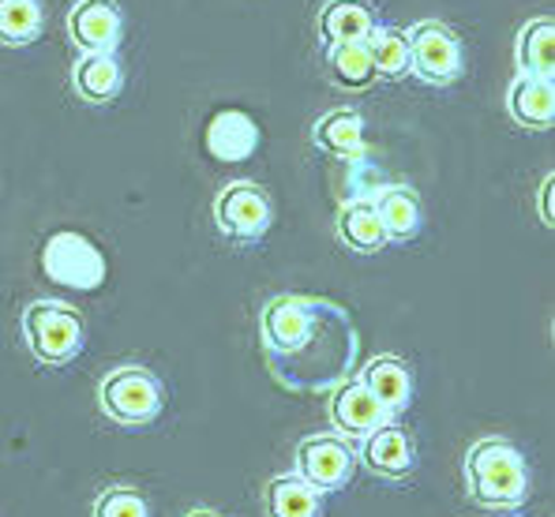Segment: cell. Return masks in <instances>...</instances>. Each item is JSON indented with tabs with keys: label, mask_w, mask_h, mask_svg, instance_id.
<instances>
[{
	"label": "cell",
	"mask_w": 555,
	"mask_h": 517,
	"mask_svg": "<svg viewBox=\"0 0 555 517\" xmlns=\"http://www.w3.org/2000/svg\"><path fill=\"white\" fill-rule=\"evenodd\" d=\"M465 495L485 510H514L526 503L529 465L521 450L507 439H477L462 465Z\"/></svg>",
	"instance_id": "obj_1"
},
{
	"label": "cell",
	"mask_w": 555,
	"mask_h": 517,
	"mask_svg": "<svg viewBox=\"0 0 555 517\" xmlns=\"http://www.w3.org/2000/svg\"><path fill=\"white\" fill-rule=\"evenodd\" d=\"M20 331L27 352L42 367H68L72 360H79L87 341L83 315L68 300H53V297L30 300L23 308Z\"/></svg>",
	"instance_id": "obj_2"
},
{
	"label": "cell",
	"mask_w": 555,
	"mask_h": 517,
	"mask_svg": "<svg viewBox=\"0 0 555 517\" xmlns=\"http://www.w3.org/2000/svg\"><path fill=\"white\" fill-rule=\"evenodd\" d=\"M98 409L120 428H146L166 409V387L143 364H120L98 383Z\"/></svg>",
	"instance_id": "obj_3"
},
{
	"label": "cell",
	"mask_w": 555,
	"mask_h": 517,
	"mask_svg": "<svg viewBox=\"0 0 555 517\" xmlns=\"http://www.w3.org/2000/svg\"><path fill=\"white\" fill-rule=\"evenodd\" d=\"M210 218H215V229L225 241L248 248V244H259L271 233L274 203H271V195L259 184H251V180H230V184L215 195Z\"/></svg>",
	"instance_id": "obj_4"
},
{
	"label": "cell",
	"mask_w": 555,
	"mask_h": 517,
	"mask_svg": "<svg viewBox=\"0 0 555 517\" xmlns=\"http://www.w3.org/2000/svg\"><path fill=\"white\" fill-rule=\"evenodd\" d=\"M410 42V76H416L428 87H451L465 72V49L462 38L447 23L421 20L405 30Z\"/></svg>",
	"instance_id": "obj_5"
},
{
	"label": "cell",
	"mask_w": 555,
	"mask_h": 517,
	"mask_svg": "<svg viewBox=\"0 0 555 517\" xmlns=\"http://www.w3.org/2000/svg\"><path fill=\"white\" fill-rule=\"evenodd\" d=\"M42 274L53 285L91 293L105 282V256L94 241L76 229H56L42 244Z\"/></svg>",
	"instance_id": "obj_6"
},
{
	"label": "cell",
	"mask_w": 555,
	"mask_h": 517,
	"mask_svg": "<svg viewBox=\"0 0 555 517\" xmlns=\"http://www.w3.org/2000/svg\"><path fill=\"white\" fill-rule=\"evenodd\" d=\"M293 473L305 476L320 495H334L341 491L357 473V450L338 431L308 435L300 439L297 454H293Z\"/></svg>",
	"instance_id": "obj_7"
},
{
	"label": "cell",
	"mask_w": 555,
	"mask_h": 517,
	"mask_svg": "<svg viewBox=\"0 0 555 517\" xmlns=\"http://www.w3.org/2000/svg\"><path fill=\"white\" fill-rule=\"evenodd\" d=\"M315 331H320V311H315V300L305 297H274L259 315V338H263L267 357H289L312 341Z\"/></svg>",
	"instance_id": "obj_8"
},
{
	"label": "cell",
	"mask_w": 555,
	"mask_h": 517,
	"mask_svg": "<svg viewBox=\"0 0 555 517\" xmlns=\"http://www.w3.org/2000/svg\"><path fill=\"white\" fill-rule=\"evenodd\" d=\"M64 27L79 53H117L125 38V12L117 0H76Z\"/></svg>",
	"instance_id": "obj_9"
},
{
	"label": "cell",
	"mask_w": 555,
	"mask_h": 517,
	"mask_svg": "<svg viewBox=\"0 0 555 517\" xmlns=\"http://www.w3.org/2000/svg\"><path fill=\"white\" fill-rule=\"evenodd\" d=\"M357 465H364L372 476L390 480V483L410 480L413 469H416V447H413L410 431H405L398 421L379 424L372 435H364V439H361Z\"/></svg>",
	"instance_id": "obj_10"
},
{
	"label": "cell",
	"mask_w": 555,
	"mask_h": 517,
	"mask_svg": "<svg viewBox=\"0 0 555 517\" xmlns=\"http://www.w3.org/2000/svg\"><path fill=\"white\" fill-rule=\"evenodd\" d=\"M387 421L390 416L383 413V405L372 398L361 379L338 383V390H334V398H331V424L341 439L361 442L364 435H372L379 424H387Z\"/></svg>",
	"instance_id": "obj_11"
},
{
	"label": "cell",
	"mask_w": 555,
	"mask_h": 517,
	"mask_svg": "<svg viewBox=\"0 0 555 517\" xmlns=\"http://www.w3.org/2000/svg\"><path fill=\"white\" fill-rule=\"evenodd\" d=\"M372 207L379 215V225L387 233V244H410L424 229L421 195L410 184H383L372 192Z\"/></svg>",
	"instance_id": "obj_12"
},
{
	"label": "cell",
	"mask_w": 555,
	"mask_h": 517,
	"mask_svg": "<svg viewBox=\"0 0 555 517\" xmlns=\"http://www.w3.org/2000/svg\"><path fill=\"white\" fill-rule=\"evenodd\" d=\"M320 42L323 49L334 46H361L372 38V30L379 27V15L369 0H326L320 20Z\"/></svg>",
	"instance_id": "obj_13"
},
{
	"label": "cell",
	"mask_w": 555,
	"mask_h": 517,
	"mask_svg": "<svg viewBox=\"0 0 555 517\" xmlns=\"http://www.w3.org/2000/svg\"><path fill=\"white\" fill-rule=\"evenodd\" d=\"M357 379L369 387V393L379 401L383 413H387L390 421H398V416L413 405V372H410V364H405V360L390 357V352L372 357Z\"/></svg>",
	"instance_id": "obj_14"
},
{
	"label": "cell",
	"mask_w": 555,
	"mask_h": 517,
	"mask_svg": "<svg viewBox=\"0 0 555 517\" xmlns=\"http://www.w3.org/2000/svg\"><path fill=\"white\" fill-rule=\"evenodd\" d=\"M72 90L87 105H109L125 90V64L117 53H79L72 64Z\"/></svg>",
	"instance_id": "obj_15"
},
{
	"label": "cell",
	"mask_w": 555,
	"mask_h": 517,
	"mask_svg": "<svg viewBox=\"0 0 555 517\" xmlns=\"http://www.w3.org/2000/svg\"><path fill=\"white\" fill-rule=\"evenodd\" d=\"M207 154L218 161H248L259 151V125L241 109H222L207 125Z\"/></svg>",
	"instance_id": "obj_16"
},
{
	"label": "cell",
	"mask_w": 555,
	"mask_h": 517,
	"mask_svg": "<svg viewBox=\"0 0 555 517\" xmlns=\"http://www.w3.org/2000/svg\"><path fill=\"white\" fill-rule=\"evenodd\" d=\"M507 113L514 125L529 131H548L555 125V79L518 76L507 87Z\"/></svg>",
	"instance_id": "obj_17"
},
{
	"label": "cell",
	"mask_w": 555,
	"mask_h": 517,
	"mask_svg": "<svg viewBox=\"0 0 555 517\" xmlns=\"http://www.w3.org/2000/svg\"><path fill=\"white\" fill-rule=\"evenodd\" d=\"M334 233L357 256H375V251L387 248V233L379 225V215L372 207V195H353L338 207V221H334Z\"/></svg>",
	"instance_id": "obj_18"
},
{
	"label": "cell",
	"mask_w": 555,
	"mask_h": 517,
	"mask_svg": "<svg viewBox=\"0 0 555 517\" xmlns=\"http://www.w3.org/2000/svg\"><path fill=\"white\" fill-rule=\"evenodd\" d=\"M514 64L518 76L555 79V20L552 15H533L521 23L514 38Z\"/></svg>",
	"instance_id": "obj_19"
},
{
	"label": "cell",
	"mask_w": 555,
	"mask_h": 517,
	"mask_svg": "<svg viewBox=\"0 0 555 517\" xmlns=\"http://www.w3.org/2000/svg\"><path fill=\"white\" fill-rule=\"evenodd\" d=\"M267 517H323V495L297 473H278L263 491Z\"/></svg>",
	"instance_id": "obj_20"
},
{
	"label": "cell",
	"mask_w": 555,
	"mask_h": 517,
	"mask_svg": "<svg viewBox=\"0 0 555 517\" xmlns=\"http://www.w3.org/2000/svg\"><path fill=\"white\" fill-rule=\"evenodd\" d=\"M312 143L334 158H357L364 154V117L357 109H326L312 125Z\"/></svg>",
	"instance_id": "obj_21"
},
{
	"label": "cell",
	"mask_w": 555,
	"mask_h": 517,
	"mask_svg": "<svg viewBox=\"0 0 555 517\" xmlns=\"http://www.w3.org/2000/svg\"><path fill=\"white\" fill-rule=\"evenodd\" d=\"M46 30V4L42 0H0V46L27 49Z\"/></svg>",
	"instance_id": "obj_22"
},
{
	"label": "cell",
	"mask_w": 555,
	"mask_h": 517,
	"mask_svg": "<svg viewBox=\"0 0 555 517\" xmlns=\"http://www.w3.org/2000/svg\"><path fill=\"white\" fill-rule=\"evenodd\" d=\"M364 46H369V53H372L375 79H405L410 76V42H405V30L379 23Z\"/></svg>",
	"instance_id": "obj_23"
},
{
	"label": "cell",
	"mask_w": 555,
	"mask_h": 517,
	"mask_svg": "<svg viewBox=\"0 0 555 517\" xmlns=\"http://www.w3.org/2000/svg\"><path fill=\"white\" fill-rule=\"evenodd\" d=\"M326 64H331V72H334V83L346 90H369L375 83V64L364 42L326 49Z\"/></svg>",
	"instance_id": "obj_24"
},
{
	"label": "cell",
	"mask_w": 555,
	"mask_h": 517,
	"mask_svg": "<svg viewBox=\"0 0 555 517\" xmlns=\"http://www.w3.org/2000/svg\"><path fill=\"white\" fill-rule=\"evenodd\" d=\"M91 517H151V506L128 483H109L94 495Z\"/></svg>",
	"instance_id": "obj_25"
},
{
	"label": "cell",
	"mask_w": 555,
	"mask_h": 517,
	"mask_svg": "<svg viewBox=\"0 0 555 517\" xmlns=\"http://www.w3.org/2000/svg\"><path fill=\"white\" fill-rule=\"evenodd\" d=\"M552 195H555V172L541 180V188H537V218L544 221V225H555V210H552Z\"/></svg>",
	"instance_id": "obj_26"
},
{
	"label": "cell",
	"mask_w": 555,
	"mask_h": 517,
	"mask_svg": "<svg viewBox=\"0 0 555 517\" xmlns=\"http://www.w3.org/2000/svg\"><path fill=\"white\" fill-rule=\"evenodd\" d=\"M184 517H222L218 510H210V506H195V510H188Z\"/></svg>",
	"instance_id": "obj_27"
}]
</instances>
